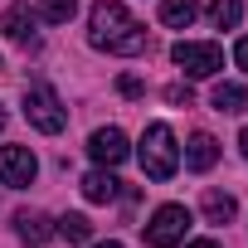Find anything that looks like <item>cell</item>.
Here are the masks:
<instances>
[{
    "label": "cell",
    "mask_w": 248,
    "mask_h": 248,
    "mask_svg": "<svg viewBox=\"0 0 248 248\" xmlns=\"http://www.w3.org/2000/svg\"><path fill=\"white\" fill-rule=\"evenodd\" d=\"M59 233H63L68 243H88V238H93V224H88L83 214H63V219H59Z\"/></svg>",
    "instance_id": "e0dca14e"
},
{
    "label": "cell",
    "mask_w": 248,
    "mask_h": 248,
    "mask_svg": "<svg viewBox=\"0 0 248 248\" xmlns=\"http://www.w3.org/2000/svg\"><path fill=\"white\" fill-rule=\"evenodd\" d=\"M15 229H20V238H30V243H44V238H49V219H44V214H30V209L15 214Z\"/></svg>",
    "instance_id": "5bb4252c"
},
{
    "label": "cell",
    "mask_w": 248,
    "mask_h": 248,
    "mask_svg": "<svg viewBox=\"0 0 248 248\" xmlns=\"http://www.w3.org/2000/svg\"><path fill=\"white\" fill-rule=\"evenodd\" d=\"M93 248H122V243H93Z\"/></svg>",
    "instance_id": "603a6c76"
},
{
    "label": "cell",
    "mask_w": 248,
    "mask_h": 248,
    "mask_svg": "<svg viewBox=\"0 0 248 248\" xmlns=\"http://www.w3.org/2000/svg\"><path fill=\"white\" fill-rule=\"evenodd\" d=\"M185 248H219L214 238H195V243H185Z\"/></svg>",
    "instance_id": "44dd1931"
},
{
    "label": "cell",
    "mask_w": 248,
    "mask_h": 248,
    "mask_svg": "<svg viewBox=\"0 0 248 248\" xmlns=\"http://www.w3.org/2000/svg\"><path fill=\"white\" fill-rule=\"evenodd\" d=\"M34 20H39V15H34L30 5H10L5 15H0V30H5L15 44H30V39H34Z\"/></svg>",
    "instance_id": "ba28073f"
},
{
    "label": "cell",
    "mask_w": 248,
    "mask_h": 248,
    "mask_svg": "<svg viewBox=\"0 0 248 248\" xmlns=\"http://www.w3.org/2000/svg\"><path fill=\"white\" fill-rule=\"evenodd\" d=\"M25 117H30V127H34V132H44V137H59V132L68 127V107H63V102H59V93H54V88H44V83L25 88Z\"/></svg>",
    "instance_id": "3957f363"
},
{
    "label": "cell",
    "mask_w": 248,
    "mask_h": 248,
    "mask_svg": "<svg viewBox=\"0 0 248 248\" xmlns=\"http://www.w3.org/2000/svg\"><path fill=\"white\" fill-rule=\"evenodd\" d=\"M248 107V88L243 83H219L214 88V112H243Z\"/></svg>",
    "instance_id": "7c38bea8"
},
{
    "label": "cell",
    "mask_w": 248,
    "mask_h": 248,
    "mask_svg": "<svg viewBox=\"0 0 248 248\" xmlns=\"http://www.w3.org/2000/svg\"><path fill=\"white\" fill-rule=\"evenodd\" d=\"M233 63H238V68H243V73H248V34H243V39H238V44H233Z\"/></svg>",
    "instance_id": "ffe728a7"
},
{
    "label": "cell",
    "mask_w": 248,
    "mask_h": 248,
    "mask_svg": "<svg viewBox=\"0 0 248 248\" xmlns=\"http://www.w3.org/2000/svg\"><path fill=\"white\" fill-rule=\"evenodd\" d=\"M34 175H39V161L30 146H0V180L5 185L25 190V185H34Z\"/></svg>",
    "instance_id": "8992f818"
},
{
    "label": "cell",
    "mask_w": 248,
    "mask_h": 248,
    "mask_svg": "<svg viewBox=\"0 0 248 248\" xmlns=\"http://www.w3.org/2000/svg\"><path fill=\"white\" fill-rule=\"evenodd\" d=\"M233 214H238L233 195H224V190H209V195H204V219H209V224H229Z\"/></svg>",
    "instance_id": "4fadbf2b"
},
{
    "label": "cell",
    "mask_w": 248,
    "mask_h": 248,
    "mask_svg": "<svg viewBox=\"0 0 248 248\" xmlns=\"http://www.w3.org/2000/svg\"><path fill=\"white\" fill-rule=\"evenodd\" d=\"M170 59H175L190 78H214V73L224 68V49L209 44V39H204V44H200V39H180V44L170 49Z\"/></svg>",
    "instance_id": "277c9868"
},
{
    "label": "cell",
    "mask_w": 248,
    "mask_h": 248,
    "mask_svg": "<svg viewBox=\"0 0 248 248\" xmlns=\"http://www.w3.org/2000/svg\"><path fill=\"white\" fill-rule=\"evenodd\" d=\"M117 190H122V180H117L112 170H93V175H83V195H88L93 204H107V200H117Z\"/></svg>",
    "instance_id": "30bf717a"
},
{
    "label": "cell",
    "mask_w": 248,
    "mask_h": 248,
    "mask_svg": "<svg viewBox=\"0 0 248 248\" xmlns=\"http://www.w3.org/2000/svg\"><path fill=\"white\" fill-rule=\"evenodd\" d=\"M166 102H175V107H190V88L170 83V88H166Z\"/></svg>",
    "instance_id": "d6986e66"
},
{
    "label": "cell",
    "mask_w": 248,
    "mask_h": 248,
    "mask_svg": "<svg viewBox=\"0 0 248 248\" xmlns=\"http://www.w3.org/2000/svg\"><path fill=\"white\" fill-rule=\"evenodd\" d=\"M209 20H214V30H233V25L243 20V5H238V0H214V5H209Z\"/></svg>",
    "instance_id": "2e32d148"
},
{
    "label": "cell",
    "mask_w": 248,
    "mask_h": 248,
    "mask_svg": "<svg viewBox=\"0 0 248 248\" xmlns=\"http://www.w3.org/2000/svg\"><path fill=\"white\" fill-rule=\"evenodd\" d=\"M185 229H190V209L185 204H161L151 214V224H146V243L151 248H180Z\"/></svg>",
    "instance_id": "5b68a950"
},
{
    "label": "cell",
    "mask_w": 248,
    "mask_h": 248,
    "mask_svg": "<svg viewBox=\"0 0 248 248\" xmlns=\"http://www.w3.org/2000/svg\"><path fill=\"white\" fill-rule=\"evenodd\" d=\"M200 15V0H161V25L170 30H190Z\"/></svg>",
    "instance_id": "8fae6325"
},
{
    "label": "cell",
    "mask_w": 248,
    "mask_h": 248,
    "mask_svg": "<svg viewBox=\"0 0 248 248\" xmlns=\"http://www.w3.org/2000/svg\"><path fill=\"white\" fill-rule=\"evenodd\" d=\"M117 93H122V97H141L146 88H141V78H132V73H127V78H117Z\"/></svg>",
    "instance_id": "ac0fdd59"
},
{
    "label": "cell",
    "mask_w": 248,
    "mask_h": 248,
    "mask_svg": "<svg viewBox=\"0 0 248 248\" xmlns=\"http://www.w3.org/2000/svg\"><path fill=\"white\" fill-rule=\"evenodd\" d=\"M238 146H243V156H248V127H243V137H238Z\"/></svg>",
    "instance_id": "7402d4cb"
},
{
    "label": "cell",
    "mask_w": 248,
    "mask_h": 248,
    "mask_svg": "<svg viewBox=\"0 0 248 248\" xmlns=\"http://www.w3.org/2000/svg\"><path fill=\"white\" fill-rule=\"evenodd\" d=\"M141 170L146 180H170L180 170V146H175V132L166 127V122H151V127L141 132Z\"/></svg>",
    "instance_id": "7a4b0ae2"
},
{
    "label": "cell",
    "mask_w": 248,
    "mask_h": 248,
    "mask_svg": "<svg viewBox=\"0 0 248 248\" xmlns=\"http://www.w3.org/2000/svg\"><path fill=\"white\" fill-rule=\"evenodd\" d=\"M88 39H93V49H107V54H141L146 49V30L132 20L127 5H117V0H97L93 5Z\"/></svg>",
    "instance_id": "6da1fadb"
},
{
    "label": "cell",
    "mask_w": 248,
    "mask_h": 248,
    "mask_svg": "<svg viewBox=\"0 0 248 248\" xmlns=\"http://www.w3.org/2000/svg\"><path fill=\"white\" fill-rule=\"evenodd\" d=\"M88 156L97 161V166H122V161H127L132 156V146H127V132H122V127H97L93 137H88Z\"/></svg>",
    "instance_id": "52a82bcc"
},
{
    "label": "cell",
    "mask_w": 248,
    "mask_h": 248,
    "mask_svg": "<svg viewBox=\"0 0 248 248\" xmlns=\"http://www.w3.org/2000/svg\"><path fill=\"white\" fill-rule=\"evenodd\" d=\"M73 10H78V0H39V20H49V25H68L73 20Z\"/></svg>",
    "instance_id": "9a60e30c"
},
{
    "label": "cell",
    "mask_w": 248,
    "mask_h": 248,
    "mask_svg": "<svg viewBox=\"0 0 248 248\" xmlns=\"http://www.w3.org/2000/svg\"><path fill=\"white\" fill-rule=\"evenodd\" d=\"M0 127H5V107H0Z\"/></svg>",
    "instance_id": "cb8c5ba5"
},
{
    "label": "cell",
    "mask_w": 248,
    "mask_h": 248,
    "mask_svg": "<svg viewBox=\"0 0 248 248\" xmlns=\"http://www.w3.org/2000/svg\"><path fill=\"white\" fill-rule=\"evenodd\" d=\"M214 161H219V141L209 132H195L190 146H185V166L190 170H214Z\"/></svg>",
    "instance_id": "9c48e42d"
}]
</instances>
